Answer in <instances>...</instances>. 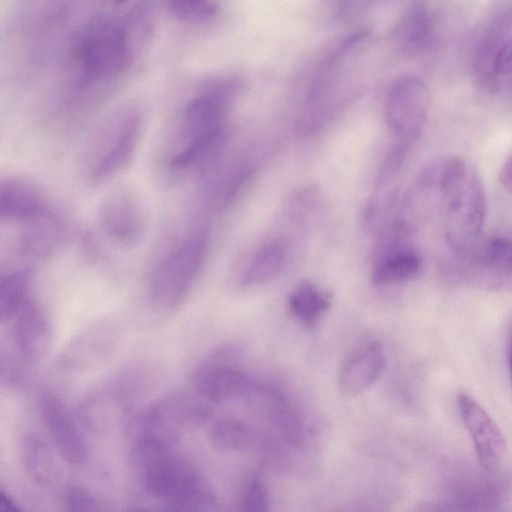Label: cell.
Listing matches in <instances>:
<instances>
[{
    "mask_svg": "<svg viewBox=\"0 0 512 512\" xmlns=\"http://www.w3.org/2000/svg\"><path fill=\"white\" fill-rule=\"evenodd\" d=\"M151 9L137 3L90 15L76 31L70 48L78 93L117 79L128 70L151 32Z\"/></svg>",
    "mask_w": 512,
    "mask_h": 512,
    "instance_id": "obj_1",
    "label": "cell"
},
{
    "mask_svg": "<svg viewBox=\"0 0 512 512\" xmlns=\"http://www.w3.org/2000/svg\"><path fill=\"white\" fill-rule=\"evenodd\" d=\"M414 180L437 208L450 248L457 256L471 249L481 238L486 216L485 190L471 164L456 156L441 157Z\"/></svg>",
    "mask_w": 512,
    "mask_h": 512,
    "instance_id": "obj_2",
    "label": "cell"
},
{
    "mask_svg": "<svg viewBox=\"0 0 512 512\" xmlns=\"http://www.w3.org/2000/svg\"><path fill=\"white\" fill-rule=\"evenodd\" d=\"M231 77L209 80L185 102L179 118L177 143L168 159L175 173L204 172L225 148L228 115L239 94Z\"/></svg>",
    "mask_w": 512,
    "mask_h": 512,
    "instance_id": "obj_3",
    "label": "cell"
},
{
    "mask_svg": "<svg viewBox=\"0 0 512 512\" xmlns=\"http://www.w3.org/2000/svg\"><path fill=\"white\" fill-rule=\"evenodd\" d=\"M371 41L368 30L345 38L320 63L307 88L296 127L310 134L324 126L353 91L355 62Z\"/></svg>",
    "mask_w": 512,
    "mask_h": 512,
    "instance_id": "obj_4",
    "label": "cell"
},
{
    "mask_svg": "<svg viewBox=\"0 0 512 512\" xmlns=\"http://www.w3.org/2000/svg\"><path fill=\"white\" fill-rule=\"evenodd\" d=\"M143 121L140 109L126 106L102 124L84 156V177L89 184L109 181L129 165L140 140Z\"/></svg>",
    "mask_w": 512,
    "mask_h": 512,
    "instance_id": "obj_5",
    "label": "cell"
},
{
    "mask_svg": "<svg viewBox=\"0 0 512 512\" xmlns=\"http://www.w3.org/2000/svg\"><path fill=\"white\" fill-rule=\"evenodd\" d=\"M207 240L202 234L191 235L173 249L156 267L149 296L158 306H177L190 291L203 265Z\"/></svg>",
    "mask_w": 512,
    "mask_h": 512,
    "instance_id": "obj_6",
    "label": "cell"
},
{
    "mask_svg": "<svg viewBox=\"0 0 512 512\" xmlns=\"http://www.w3.org/2000/svg\"><path fill=\"white\" fill-rule=\"evenodd\" d=\"M143 481L148 491L170 505L195 487L200 479L191 467L173 455L154 434H145L136 447Z\"/></svg>",
    "mask_w": 512,
    "mask_h": 512,
    "instance_id": "obj_7",
    "label": "cell"
},
{
    "mask_svg": "<svg viewBox=\"0 0 512 512\" xmlns=\"http://www.w3.org/2000/svg\"><path fill=\"white\" fill-rule=\"evenodd\" d=\"M478 85L492 94L511 87V8L497 12L481 34L473 56Z\"/></svg>",
    "mask_w": 512,
    "mask_h": 512,
    "instance_id": "obj_8",
    "label": "cell"
},
{
    "mask_svg": "<svg viewBox=\"0 0 512 512\" xmlns=\"http://www.w3.org/2000/svg\"><path fill=\"white\" fill-rule=\"evenodd\" d=\"M431 96L426 83L403 75L389 87L384 102L386 124L395 143L410 147L420 137L428 119Z\"/></svg>",
    "mask_w": 512,
    "mask_h": 512,
    "instance_id": "obj_9",
    "label": "cell"
},
{
    "mask_svg": "<svg viewBox=\"0 0 512 512\" xmlns=\"http://www.w3.org/2000/svg\"><path fill=\"white\" fill-rule=\"evenodd\" d=\"M461 277L469 285L489 291H509L512 283L511 241L506 236L480 238L457 256Z\"/></svg>",
    "mask_w": 512,
    "mask_h": 512,
    "instance_id": "obj_10",
    "label": "cell"
},
{
    "mask_svg": "<svg viewBox=\"0 0 512 512\" xmlns=\"http://www.w3.org/2000/svg\"><path fill=\"white\" fill-rule=\"evenodd\" d=\"M98 219L102 229L114 241L124 246L135 245L147 229L145 200L136 187L118 185L101 200Z\"/></svg>",
    "mask_w": 512,
    "mask_h": 512,
    "instance_id": "obj_11",
    "label": "cell"
},
{
    "mask_svg": "<svg viewBox=\"0 0 512 512\" xmlns=\"http://www.w3.org/2000/svg\"><path fill=\"white\" fill-rule=\"evenodd\" d=\"M296 238L288 233L269 235L239 261L235 277L243 287L266 284L281 276L298 253Z\"/></svg>",
    "mask_w": 512,
    "mask_h": 512,
    "instance_id": "obj_12",
    "label": "cell"
},
{
    "mask_svg": "<svg viewBox=\"0 0 512 512\" xmlns=\"http://www.w3.org/2000/svg\"><path fill=\"white\" fill-rule=\"evenodd\" d=\"M233 358L231 352L222 351L199 364L191 376L196 393L213 402L245 395L252 382Z\"/></svg>",
    "mask_w": 512,
    "mask_h": 512,
    "instance_id": "obj_13",
    "label": "cell"
},
{
    "mask_svg": "<svg viewBox=\"0 0 512 512\" xmlns=\"http://www.w3.org/2000/svg\"><path fill=\"white\" fill-rule=\"evenodd\" d=\"M458 407L478 461L487 472L501 466L506 452L502 431L483 406L467 393L458 395Z\"/></svg>",
    "mask_w": 512,
    "mask_h": 512,
    "instance_id": "obj_14",
    "label": "cell"
},
{
    "mask_svg": "<svg viewBox=\"0 0 512 512\" xmlns=\"http://www.w3.org/2000/svg\"><path fill=\"white\" fill-rule=\"evenodd\" d=\"M12 322L13 343L18 357L26 364L43 359L51 347L53 330L42 305L30 297Z\"/></svg>",
    "mask_w": 512,
    "mask_h": 512,
    "instance_id": "obj_15",
    "label": "cell"
},
{
    "mask_svg": "<svg viewBox=\"0 0 512 512\" xmlns=\"http://www.w3.org/2000/svg\"><path fill=\"white\" fill-rule=\"evenodd\" d=\"M40 414L59 454L71 464L82 462L86 445L62 399L52 391L40 396Z\"/></svg>",
    "mask_w": 512,
    "mask_h": 512,
    "instance_id": "obj_16",
    "label": "cell"
},
{
    "mask_svg": "<svg viewBox=\"0 0 512 512\" xmlns=\"http://www.w3.org/2000/svg\"><path fill=\"white\" fill-rule=\"evenodd\" d=\"M436 38V20L426 2L409 3L398 16L393 29L394 45L405 55H420L428 51Z\"/></svg>",
    "mask_w": 512,
    "mask_h": 512,
    "instance_id": "obj_17",
    "label": "cell"
},
{
    "mask_svg": "<svg viewBox=\"0 0 512 512\" xmlns=\"http://www.w3.org/2000/svg\"><path fill=\"white\" fill-rule=\"evenodd\" d=\"M115 330L109 323H97L71 339L57 357V366L66 372H79L97 364L110 352Z\"/></svg>",
    "mask_w": 512,
    "mask_h": 512,
    "instance_id": "obj_18",
    "label": "cell"
},
{
    "mask_svg": "<svg viewBox=\"0 0 512 512\" xmlns=\"http://www.w3.org/2000/svg\"><path fill=\"white\" fill-rule=\"evenodd\" d=\"M385 365L382 347L366 343L347 358L340 369L338 386L342 394L355 397L368 390L381 376Z\"/></svg>",
    "mask_w": 512,
    "mask_h": 512,
    "instance_id": "obj_19",
    "label": "cell"
},
{
    "mask_svg": "<svg viewBox=\"0 0 512 512\" xmlns=\"http://www.w3.org/2000/svg\"><path fill=\"white\" fill-rule=\"evenodd\" d=\"M47 209L37 186L15 176H0V224H19Z\"/></svg>",
    "mask_w": 512,
    "mask_h": 512,
    "instance_id": "obj_20",
    "label": "cell"
},
{
    "mask_svg": "<svg viewBox=\"0 0 512 512\" xmlns=\"http://www.w3.org/2000/svg\"><path fill=\"white\" fill-rule=\"evenodd\" d=\"M17 237L19 253L29 259H46L59 248L63 227L59 218L48 208L20 224Z\"/></svg>",
    "mask_w": 512,
    "mask_h": 512,
    "instance_id": "obj_21",
    "label": "cell"
},
{
    "mask_svg": "<svg viewBox=\"0 0 512 512\" xmlns=\"http://www.w3.org/2000/svg\"><path fill=\"white\" fill-rule=\"evenodd\" d=\"M411 245L375 255L372 282L378 287H390L415 279L422 261Z\"/></svg>",
    "mask_w": 512,
    "mask_h": 512,
    "instance_id": "obj_22",
    "label": "cell"
},
{
    "mask_svg": "<svg viewBox=\"0 0 512 512\" xmlns=\"http://www.w3.org/2000/svg\"><path fill=\"white\" fill-rule=\"evenodd\" d=\"M497 492L488 485L472 486L445 498L423 502L411 512H490Z\"/></svg>",
    "mask_w": 512,
    "mask_h": 512,
    "instance_id": "obj_23",
    "label": "cell"
},
{
    "mask_svg": "<svg viewBox=\"0 0 512 512\" xmlns=\"http://www.w3.org/2000/svg\"><path fill=\"white\" fill-rule=\"evenodd\" d=\"M332 304L330 293L309 280L299 282L288 296V308L301 324H316L328 312Z\"/></svg>",
    "mask_w": 512,
    "mask_h": 512,
    "instance_id": "obj_24",
    "label": "cell"
},
{
    "mask_svg": "<svg viewBox=\"0 0 512 512\" xmlns=\"http://www.w3.org/2000/svg\"><path fill=\"white\" fill-rule=\"evenodd\" d=\"M32 282L28 267H17L0 272V324L12 321L27 300Z\"/></svg>",
    "mask_w": 512,
    "mask_h": 512,
    "instance_id": "obj_25",
    "label": "cell"
},
{
    "mask_svg": "<svg viewBox=\"0 0 512 512\" xmlns=\"http://www.w3.org/2000/svg\"><path fill=\"white\" fill-rule=\"evenodd\" d=\"M209 441L216 450L222 452L244 451L252 443V431L238 419L223 417L212 424Z\"/></svg>",
    "mask_w": 512,
    "mask_h": 512,
    "instance_id": "obj_26",
    "label": "cell"
},
{
    "mask_svg": "<svg viewBox=\"0 0 512 512\" xmlns=\"http://www.w3.org/2000/svg\"><path fill=\"white\" fill-rule=\"evenodd\" d=\"M23 458L25 469L30 478L39 485L51 481L55 461L46 443L37 436L31 435L24 440Z\"/></svg>",
    "mask_w": 512,
    "mask_h": 512,
    "instance_id": "obj_27",
    "label": "cell"
},
{
    "mask_svg": "<svg viewBox=\"0 0 512 512\" xmlns=\"http://www.w3.org/2000/svg\"><path fill=\"white\" fill-rule=\"evenodd\" d=\"M169 13L179 21L203 23L219 14V5L214 1H169Z\"/></svg>",
    "mask_w": 512,
    "mask_h": 512,
    "instance_id": "obj_28",
    "label": "cell"
},
{
    "mask_svg": "<svg viewBox=\"0 0 512 512\" xmlns=\"http://www.w3.org/2000/svg\"><path fill=\"white\" fill-rule=\"evenodd\" d=\"M18 355L0 345V386L16 387L26 381L27 372Z\"/></svg>",
    "mask_w": 512,
    "mask_h": 512,
    "instance_id": "obj_29",
    "label": "cell"
},
{
    "mask_svg": "<svg viewBox=\"0 0 512 512\" xmlns=\"http://www.w3.org/2000/svg\"><path fill=\"white\" fill-rule=\"evenodd\" d=\"M270 496L266 485L259 478H254L249 484L241 512H270Z\"/></svg>",
    "mask_w": 512,
    "mask_h": 512,
    "instance_id": "obj_30",
    "label": "cell"
},
{
    "mask_svg": "<svg viewBox=\"0 0 512 512\" xmlns=\"http://www.w3.org/2000/svg\"><path fill=\"white\" fill-rule=\"evenodd\" d=\"M64 512H103L95 497L81 487H70L64 495Z\"/></svg>",
    "mask_w": 512,
    "mask_h": 512,
    "instance_id": "obj_31",
    "label": "cell"
},
{
    "mask_svg": "<svg viewBox=\"0 0 512 512\" xmlns=\"http://www.w3.org/2000/svg\"><path fill=\"white\" fill-rule=\"evenodd\" d=\"M499 178H500L502 185L506 189V191L508 193H510L511 192V159H510V156H508V158L505 160V162L501 168Z\"/></svg>",
    "mask_w": 512,
    "mask_h": 512,
    "instance_id": "obj_32",
    "label": "cell"
},
{
    "mask_svg": "<svg viewBox=\"0 0 512 512\" xmlns=\"http://www.w3.org/2000/svg\"><path fill=\"white\" fill-rule=\"evenodd\" d=\"M0 512H21L14 501L0 488Z\"/></svg>",
    "mask_w": 512,
    "mask_h": 512,
    "instance_id": "obj_33",
    "label": "cell"
},
{
    "mask_svg": "<svg viewBox=\"0 0 512 512\" xmlns=\"http://www.w3.org/2000/svg\"><path fill=\"white\" fill-rule=\"evenodd\" d=\"M133 512H147V511H133Z\"/></svg>",
    "mask_w": 512,
    "mask_h": 512,
    "instance_id": "obj_34",
    "label": "cell"
},
{
    "mask_svg": "<svg viewBox=\"0 0 512 512\" xmlns=\"http://www.w3.org/2000/svg\"><path fill=\"white\" fill-rule=\"evenodd\" d=\"M21 512H23V511H21Z\"/></svg>",
    "mask_w": 512,
    "mask_h": 512,
    "instance_id": "obj_35",
    "label": "cell"
}]
</instances>
